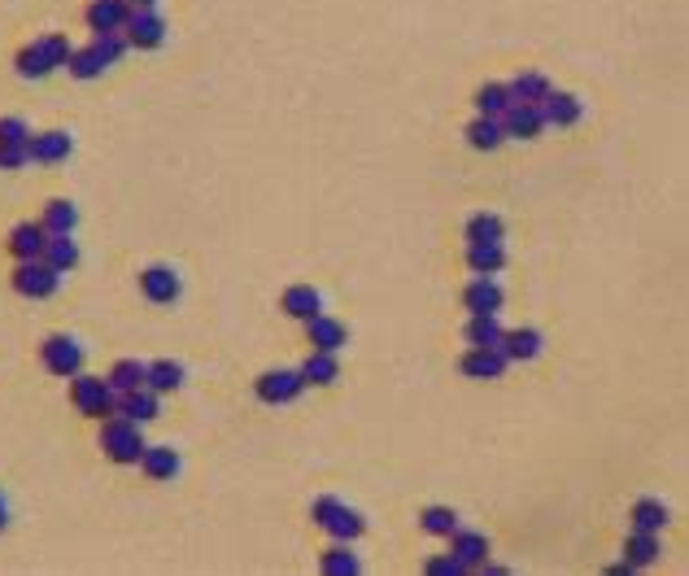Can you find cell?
<instances>
[{
    "instance_id": "cell-1",
    "label": "cell",
    "mask_w": 689,
    "mask_h": 576,
    "mask_svg": "<svg viewBox=\"0 0 689 576\" xmlns=\"http://www.w3.org/2000/svg\"><path fill=\"white\" fill-rule=\"evenodd\" d=\"M314 524L323 528V533H332L336 542H358L362 533H367V520L354 511V507H345L341 498H332V494H323L319 502H314Z\"/></svg>"
},
{
    "instance_id": "cell-2",
    "label": "cell",
    "mask_w": 689,
    "mask_h": 576,
    "mask_svg": "<svg viewBox=\"0 0 689 576\" xmlns=\"http://www.w3.org/2000/svg\"><path fill=\"white\" fill-rule=\"evenodd\" d=\"M70 398H75L79 406V415H92V419H105V415H114V406H118V393H114V384L110 376H75V389H70Z\"/></svg>"
},
{
    "instance_id": "cell-3",
    "label": "cell",
    "mask_w": 689,
    "mask_h": 576,
    "mask_svg": "<svg viewBox=\"0 0 689 576\" xmlns=\"http://www.w3.org/2000/svg\"><path fill=\"white\" fill-rule=\"evenodd\" d=\"M101 450L110 454L114 463H140L144 454V437H140V424H131V419H110V424L101 428Z\"/></svg>"
},
{
    "instance_id": "cell-4",
    "label": "cell",
    "mask_w": 689,
    "mask_h": 576,
    "mask_svg": "<svg viewBox=\"0 0 689 576\" xmlns=\"http://www.w3.org/2000/svg\"><path fill=\"white\" fill-rule=\"evenodd\" d=\"M57 284H62V271H53L44 258L18 262V271H14V288H18L22 297H31V302H44V297H53Z\"/></svg>"
},
{
    "instance_id": "cell-5",
    "label": "cell",
    "mask_w": 689,
    "mask_h": 576,
    "mask_svg": "<svg viewBox=\"0 0 689 576\" xmlns=\"http://www.w3.org/2000/svg\"><path fill=\"white\" fill-rule=\"evenodd\" d=\"M40 358H44V367L53 371V376L75 380L83 371V345L75 341V336H48V341L40 345Z\"/></svg>"
},
{
    "instance_id": "cell-6",
    "label": "cell",
    "mask_w": 689,
    "mask_h": 576,
    "mask_svg": "<svg viewBox=\"0 0 689 576\" xmlns=\"http://www.w3.org/2000/svg\"><path fill=\"white\" fill-rule=\"evenodd\" d=\"M258 398L267 406H288L301 398V389H306V376L301 371H267V376H258Z\"/></svg>"
},
{
    "instance_id": "cell-7",
    "label": "cell",
    "mask_w": 689,
    "mask_h": 576,
    "mask_svg": "<svg viewBox=\"0 0 689 576\" xmlns=\"http://www.w3.org/2000/svg\"><path fill=\"white\" fill-rule=\"evenodd\" d=\"M458 367H463V376H471V380H502L511 358H506L502 345H471Z\"/></svg>"
},
{
    "instance_id": "cell-8",
    "label": "cell",
    "mask_w": 689,
    "mask_h": 576,
    "mask_svg": "<svg viewBox=\"0 0 689 576\" xmlns=\"http://www.w3.org/2000/svg\"><path fill=\"white\" fill-rule=\"evenodd\" d=\"M123 31H127V44H136V48H162V40H166V22L153 5H140L136 14L127 18Z\"/></svg>"
},
{
    "instance_id": "cell-9",
    "label": "cell",
    "mask_w": 689,
    "mask_h": 576,
    "mask_svg": "<svg viewBox=\"0 0 689 576\" xmlns=\"http://www.w3.org/2000/svg\"><path fill=\"white\" fill-rule=\"evenodd\" d=\"M506 302V293H502V284L493 280V275H476L467 288H463V306L471 310V315H498Z\"/></svg>"
},
{
    "instance_id": "cell-10",
    "label": "cell",
    "mask_w": 689,
    "mask_h": 576,
    "mask_svg": "<svg viewBox=\"0 0 689 576\" xmlns=\"http://www.w3.org/2000/svg\"><path fill=\"white\" fill-rule=\"evenodd\" d=\"M502 127H506V136H515V140H537L541 127H546V114H541V105L515 101L511 110L502 114Z\"/></svg>"
},
{
    "instance_id": "cell-11",
    "label": "cell",
    "mask_w": 689,
    "mask_h": 576,
    "mask_svg": "<svg viewBox=\"0 0 689 576\" xmlns=\"http://www.w3.org/2000/svg\"><path fill=\"white\" fill-rule=\"evenodd\" d=\"M157 398H162V393H153L149 384H140V389H127V393H118L114 415L131 419V424H149V419H157Z\"/></svg>"
},
{
    "instance_id": "cell-12",
    "label": "cell",
    "mask_w": 689,
    "mask_h": 576,
    "mask_svg": "<svg viewBox=\"0 0 689 576\" xmlns=\"http://www.w3.org/2000/svg\"><path fill=\"white\" fill-rule=\"evenodd\" d=\"M140 293L157 306H171L179 297V275L171 267H144L140 271Z\"/></svg>"
},
{
    "instance_id": "cell-13",
    "label": "cell",
    "mask_w": 689,
    "mask_h": 576,
    "mask_svg": "<svg viewBox=\"0 0 689 576\" xmlns=\"http://www.w3.org/2000/svg\"><path fill=\"white\" fill-rule=\"evenodd\" d=\"M44 245H48L44 223H18L14 232H9V254H14L18 262H35V258H44Z\"/></svg>"
},
{
    "instance_id": "cell-14",
    "label": "cell",
    "mask_w": 689,
    "mask_h": 576,
    "mask_svg": "<svg viewBox=\"0 0 689 576\" xmlns=\"http://www.w3.org/2000/svg\"><path fill=\"white\" fill-rule=\"evenodd\" d=\"M27 149H31V162L53 166V162H66V158H70L75 140H70L66 131H40V136H31V140H27Z\"/></svg>"
},
{
    "instance_id": "cell-15",
    "label": "cell",
    "mask_w": 689,
    "mask_h": 576,
    "mask_svg": "<svg viewBox=\"0 0 689 576\" xmlns=\"http://www.w3.org/2000/svg\"><path fill=\"white\" fill-rule=\"evenodd\" d=\"M306 336H310L314 350H328V354H336V350H341V345L349 341L345 323L332 319V315H314V319H306Z\"/></svg>"
},
{
    "instance_id": "cell-16",
    "label": "cell",
    "mask_w": 689,
    "mask_h": 576,
    "mask_svg": "<svg viewBox=\"0 0 689 576\" xmlns=\"http://www.w3.org/2000/svg\"><path fill=\"white\" fill-rule=\"evenodd\" d=\"M127 18H131V0H92L88 5L92 31H123Z\"/></svg>"
},
{
    "instance_id": "cell-17",
    "label": "cell",
    "mask_w": 689,
    "mask_h": 576,
    "mask_svg": "<svg viewBox=\"0 0 689 576\" xmlns=\"http://www.w3.org/2000/svg\"><path fill=\"white\" fill-rule=\"evenodd\" d=\"M280 306H284V315H293V319H301V323L314 319V315H323V297H319V288H310V284L284 288Z\"/></svg>"
},
{
    "instance_id": "cell-18",
    "label": "cell",
    "mask_w": 689,
    "mask_h": 576,
    "mask_svg": "<svg viewBox=\"0 0 689 576\" xmlns=\"http://www.w3.org/2000/svg\"><path fill=\"white\" fill-rule=\"evenodd\" d=\"M502 350H506L511 363H533V358L546 350V336H541L537 328H515V332L502 336Z\"/></svg>"
},
{
    "instance_id": "cell-19",
    "label": "cell",
    "mask_w": 689,
    "mask_h": 576,
    "mask_svg": "<svg viewBox=\"0 0 689 576\" xmlns=\"http://www.w3.org/2000/svg\"><path fill=\"white\" fill-rule=\"evenodd\" d=\"M541 114H546V123H554V127H576L585 105H580V96H572V92H550L546 101H541Z\"/></svg>"
},
{
    "instance_id": "cell-20",
    "label": "cell",
    "mask_w": 689,
    "mask_h": 576,
    "mask_svg": "<svg viewBox=\"0 0 689 576\" xmlns=\"http://www.w3.org/2000/svg\"><path fill=\"white\" fill-rule=\"evenodd\" d=\"M467 267L476 275H498L506 267V245L502 240H476V245H467Z\"/></svg>"
},
{
    "instance_id": "cell-21",
    "label": "cell",
    "mask_w": 689,
    "mask_h": 576,
    "mask_svg": "<svg viewBox=\"0 0 689 576\" xmlns=\"http://www.w3.org/2000/svg\"><path fill=\"white\" fill-rule=\"evenodd\" d=\"M450 555L471 572V568H480V563L489 559V542H485L480 533H467V528H458V533H454V546H450Z\"/></svg>"
},
{
    "instance_id": "cell-22",
    "label": "cell",
    "mask_w": 689,
    "mask_h": 576,
    "mask_svg": "<svg viewBox=\"0 0 689 576\" xmlns=\"http://www.w3.org/2000/svg\"><path fill=\"white\" fill-rule=\"evenodd\" d=\"M140 467L149 480H171V476H179V454L171 446H144Z\"/></svg>"
},
{
    "instance_id": "cell-23",
    "label": "cell",
    "mask_w": 689,
    "mask_h": 576,
    "mask_svg": "<svg viewBox=\"0 0 689 576\" xmlns=\"http://www.w3.org/2000/svg\"><path fill=\"white\" fill-rule=\"evenodd\" d=\"M301 376H306V384H336L341 380V363H336V354H328V350H314L306 363H301Z\"/></svg>"
},
{
    "instance_id": "cell-24",
    "label": "cell",
    "mask_w": 689,
    "mask_h": 576,
    "mask_svg": "<svg viewBox=\"0 0 689 576\" xmlns=\"http://www.w3.org/2000/svg\"><path fill=\"white\" fill-rule=\"evenodd\" d=\"M506 140V127H502V118H489V114H480L476 123L467 127V144L471 149H498V144Z\"/></svg>"
},
{
    "instance_id": "cell-25",
    "label": "cell",
    "mask_w": 689,
    "mask_h": 576,
    "mask_svg": "<svg viewBox=\"0 0 689 576\" xmlns=\"http://www.w3.org/2000/svg\"><path fill=\"white\" fill-rule=\"evenodd\" d=\"M511 105H515L511 83H485V88L476 92V110L489 114V118H502L506 110H511Z\"/></svg>"
},
{
    "instance_id": "cell-26",
    "label": "cell",
    "mask_w": 689,
    "mask_h": 576,
    "mask_svg": "<svg viewBox=\"0 0 689 576\" xmlns=\"http://www.w3.org/2000/svg\"><path fill=\"white\" fill-rule=\"evenodd\" d=\"M44 232L48 236H66V232H75V223H79V210L75 206H70V201H62V197H57V201H48V206H44Z\"/></svg>"
},
{
    "instance_id": "cell-27",
    "label": "cell",
    "mask_w": 689,
    "mask_h": 576,
    "mask_svg": "<svg viewBox=\"0 0 689 576\" xmlns=\"http://www.w3.org/2000/svg\"><path fill=\"white\" fill-rule=\"evenodd\" d=\"M624 555H628V563H633V568H650V563H659V555H663L659 533H637V528H633Z\"/></svg>"
},
{
    "instance_id": "cell-28",
    "label": "cell",
    "mask_w": 689,
    "mask_h": 576,
    "mask_svg": "<svg viewBox=\"0 0 689 576\" xmlns=\"http://www.w3.org/2000/svg\"><path fill=\"white\" fill-rule=\"evenodd\" d=\"M663 524H668V507H663L659 498L633 502V528L637 533H663Z\"/></svg>"
},
{
    "instance_id": "cell-29",
    "label": "cell",
    "mask_w": 689,
    "mask_h": 576,
    "mask_svg": "<svg viewBox=\"0 0 689 576\" xmlns=\"http://www.w3.org/2000/svg\"><path fill=\"white\" fill-rule=\"evenodd\" d=\"M550 92H554V88H550V79L541 75V70H528V75H519V79L511 83V96H515V101H524V105H541Z\"/></svg>"
},
{
    "instance_id": "cell-30",
    "label": "cell",
    "mask_w": 689,
    "mask_h": 576,
    "mask_svg": "<svg viewBox=\"0 0 689 576\" xmlns=\"http://www.w3.org/2000/svg\"><path fill=\"white\" fill-rule=\"evenodd\" d=\"M110 384H114V393L140 389V384H149V363H140V358H123V363H114Z\"/></svg>"
},
{
    "instance_id": "cell-31",
    "label": "cell",
    "mask_w": 689,
    "mask_h": 576,
    "mask_svg": "<svg viewBox=\"0 0 689 576\" xmlns=\"http://www.w3.org/2000/svg\"><path fill=\"white\" fill-rule=\"evenodd\" d=\"M44 262H48V267H53V271H70V267H75V262H79V245H75V240H70V232L66 236H48V245H44Z\"/></svg>"
},
{
    "instance_id": "cell-32",
    "label": "cell",
    "mask_w": 689,
    "mask_h": 576,
    "mask_svg": "<svg viewBox=\"0 0 689 576\" xmlns=\"http://www.w3.org/2000/svg\"><path fill=\"white\" fill-rule=\"evenodd\" d=\"M463 336H467L471 345H502L506 328L498 323V315H471L467 328H463Z\"/></svg>"
},
{
    "instance_id": "cell-33",
    "label": "cell",
    "mask_w": 689,
    "mask_h": 576,
    "mask_svg": "<svg viewBox=\"0 0 689 576\" xmlns=\"http://www.w3.org/2000/svg\"><path fill=\"white\" fill-rule=\"evenodd\" d=\"M184 384V363H171V358H157L149 363V389L153 393H171Z\"/></svg>"
},
{
    "instance_id": "cell-34",
    "label": "cell",
    "mask_w": 689,
    "mask_h": 576,
    "mask_svg": "<svg viewBox=\"0 0 689 576\" xmlns=\"http://www.w3.org/2000/svg\"><path fill=\"white\" fill-rule=\"evenodd\" d=\"M14 66H18V75H22V79H44V75H53V62H48V53H44V44H40V40H35L31 48H22Z\"/></svg>"
},
{
    "instance_id": "cell-35",
    "label": "cell",
    "mask_w": 689,
    "mask_h": 576,
    "mask_svg": "<svg viewBox=\"0 0 689 576\" xmlns=\"http://www.w3.org/2000/svg\"><path fill=\"white\" fill-rule=\"evenodd\" d=\"M358 572H362V563L354 550H349V542L332 546L328 555H323V576H358Z\"/></svg>"
},
{
    "instance_id": "cell-36",
    "label": "cell",
    "mask_w": 689,
    "mask_h": 576,
    "mask_svg": "<svg viewBox=\"0 0 689 576\" xmlns=\"http://www.w3.org/2000/svg\"><path fill=\"white\" fill-rule=\"evenodd\" d=\"M506 236V223L498 214H471L467 219V245H476V240H502Z\"/></svg>"
},
{
    "instance_id": "cell-37",
    "label": "cell",
    "mask_w": 689,
    "mask_h": 576,
    "mask_svg": "<svg viewBox=\"0 0 689 576\" xmlns=\"http://www.w3.org/2000/svg\"><path fill=\"white\" fill-rule=\"evenodd\" d=\"M70 75H75V79H96V75H101V70H105V57L101 53H96V48L88 44V48H75V53H70Z\"/></svg>"
},
{
    "instance_id": "cell-38",
    "label": "cell",
    "mask_w": 689,
    "mask_h": 576,
    "mask_svg": "<svg viewBox=\"0 0 689 576\" xmlns=\"http://www.w3.org/2000/svg\"><path fill=\"white\" fill-rule=\"evenodd\" d=\"M423 533L432 537H454L458 533V515L450 507H428L423 511Z\"/></svg>"
},
{
    "instance_id": "cell-39",
    "label": "cell",
    "mask_w": 689,
    "mask_h": 576,
    "mask_svg": "<svg viewBox=\"0 0 689 576\" xmlns=\"http://www.w3.org/2000/svg\"><path fill=\"white\" fill-rule=\"evenodd\" d=\"M92 48L105 57V66H114L118 57L127 53V35H118V31H92Z\"/></svg>"
},
{
    "instance_id": "cell-40",
    "label": "cell",
    "mask_w": 689,
    "mask_h": 576,
    "mask_svg": "<svg viewBox=\"0 0 689 576\" xmlns=\"http://www.w3.org/2000/svg\"><path fill=\"white\" fill-rule=\"evenodd\" d=\"M22 162H31L27 140H22V144H0V171H18Z\"/></svg>"
},
{
    "instance_id": "cell-41",
    "label": "cell",
    "mask_w": 689,
    "mask_h": 576,
    "mask_svg": "<svg viewBox=\"0 0 689 576\" xmlns=\"http://www.w3.org/2000/svg\"><path fill=\"white\" fill-rule=\"evenodd\" d=\"M22 140H31V131L22 118H0V144H22Z\"/></svg>"
},
{
    "instance_id": "cell-42",
    "label": "cell",
    "mask_w": 689,
    "mask_h": 576,
    "mask_svg": "<svg viewBox=\"0 0 689 576\" xmlns=\"http://www.w3.org/2000/svg\"><path fill=\"white\" fill-rule=\"evenodd\" d=\"M467 568H463V563H458L454 555L450 559H428V576H463Z\"/></svg>"
},
{
    "instance_id": "cell-43",
    "label": "cell",
    "mask_w": 689,
    "mask_h": 576,
    "mask_svg": "<svg viewBox=\"0 0 689 576\" xmlns=\"http://www.w3.org/2000/svg\"><path fill=\"white\" fill-rule=\"evenodd\" d=\"M9 524V507H5V494H0V528Z\"/></svg>"
},
{
    "instance_id": "cell-44",
    "label": "cell",
    "mask_w": 689,
    "mask_h": 576,
    "mask_svg": "<svg viewBox=\"0 0 689 576\" xmlns=\"http://www.w3.org/2000/svg\"><path fill=\"white\" fill-rule=\"evenodd\" d=\"M131 5H157V0H131Z\"/></svg>"
}]
</instances>
